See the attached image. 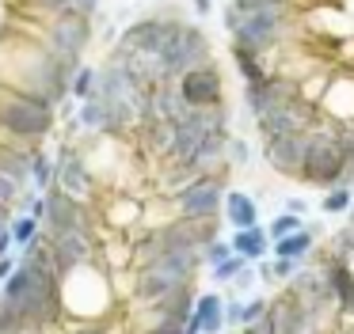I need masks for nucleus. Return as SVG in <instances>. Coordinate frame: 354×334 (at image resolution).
Masks as SVG:
<instances>
[{
	"instance_id": "nucleus-16",
	"label": "nucleus",
	"mask_w": 354,
	"mask_h": 334,
	"mask_svg": "<svg viewBox=\"0 0 354 334\" xmlns=\"http://www.w3.org/2000/svg\"><path fill=\"white\" fill-rule=\"evenodd\" d=\"M313 133V129H308ZM308 133H278L263 141V159L270 164V171L286 175V179H297L301 164H305L308 152Z\"/></svg>"
},
{
	"instance_id": "nucleus-21",
	"label": "nucleus",
	"mask_w": 354,
	"mask_h": 334,
	"mask_svg": "<svg viewBox=\"0 0 354 334\" xmlns=\"http://www.w3.org/2000/svg\"><path fill=\"white\" fill-rule=\"evenodd\" d=\"M313 250H316V232H313L308 224L270 243V255H274V258H297V262H305Z\"/></svg>"
},
{
	"instance_id": "nucleus-29",
	"label": "nucleus",
	"mask_w": 354,
	"mask_h": 334,
	"mask_svg": "<svg viewBox=\"0 0 354 334\" xmlns=\"http://www.w3.org/2000/svg\"><path fill=\"white\" fill-rule=\"evenodd\" d=\"M244 266H252L244 255H229V258H221L217 266H209V277H214L217 285H232V281H236V273L244 270Z\"/></svg>"
},
{
	"instance_id": "nucleus-31",
	"label": "nucleus",
	"mask_w": 354,
	"mask_h": 334,
	"mask_svg": "<svg viewBox=\"0 0 354 334\" xmlns=\"http://www.w3.org/2000/svg\"><path fill=\"white\" fill-rule=\"evenodd\" d=\"M229 255H236V250H232V239H221V235H217V239L206 243V250H202V262H206V266H217L221 258H229Z\"/></svg>"
},
{
	"instance_id": "nucleus-22",
	"label": "nucleus",
	"mask_w": 354,
	"mask_h": 334,
	"mask_svg": "<svg viewBox=\"0 0 354 334\" xmlns=\"http://www.w3.org/2000/svg\"><path fill=\"white\" fill-rule=\"evenodd\" d=\"M229 53H232V65H236V72L244 84L267 80V76L274 72V68H270V57H259V53L244 50V46H229Z\"/></svg>"
},
{
	"instance_id": "nucleus-10",
	"label": "nucleus",
	"mask_w": 354,
	"mask_h": 334,
	"mask_svg": "<svg viewBox=\"0 0 354 334\" xmlns=\"http://www.w3.org/2000/svg\"><path fill=\"white\" fill-rule=\"evenodd\" d=\"M214 61V42H209V35L198 27V23H187L179 27V35L171 38V46L160 53V68H164V80L176 84L183 72H191V68L198 65H209Z\"/></svg>"
},
{
	"instance_id": "nucleus-13",
	"label": "nucleus",
	"mask_w": 354,
	"mask_h": 334,
	"mask_svg": "<svg viewBox=\"0 0 354 334\" xmlns=\"http://www.w3.org/2000/svg\"><path fill=\"white\" fill-rule=\"evenodd\" d=\"M179 95L187 99V106L194 110H214V106H225V76L221 68L209 61V65H198L191 72H183L176 80Z\"/></svg>"
},
{
	"instance_id": "nucleus-40",
	"label": "nucleus",
	"mask_w": 354,
	"mask_h": 334,
	"mask_svg": "<svg viewBox=\"0 0 354 334\" xmlns=\"http://www.w3.org/2000/svg\"><path fill=\"white\" fill-rule=\"evenodd\" d=\"M19 334H57V326H27V331H19Z\"/></svg>"
},
{
	"instance_id": "nucleus-2",
	"label": "nucleus",
	"mask_w": 354,
	"mask_h": 334,
	"mask_svg": "<svg viewBox=\"0 0 354 334\" xmlns=\"http://www.w3.org/2000/svg\"><path fill=\"white\" fill-rule=\"evenodd\" d=\"M77 68L80 65L57 61L54 53L39 42V35H35L31 27H27V35L24 30H4V35H0V84L46 99L57 110L73 99L69 84H73V72H77Z\"/></svg>"
},
{
	"instance_id": "nucleus-36",
	"label": "nucleus",
	"mask_w": 354,
	"mask_h": 334,
	"mask_svg": "<svg viewBox=\"0 0 354 334\" xmlns=\"http://www.w3.org/2000/svg\"><path fill=\"white\" fill-rule=\"evenodd\" d=\"M282 209L305 217V213H308V202H305V197H297V194H286V197H282Z\"/></svg>"
},
{
	"instance_id": "nucleus-30",
	"label": "nucleus",
	"mask_w": 354,
	"mask_h": 334,
	"mask_svg": "<svg viewBox=\"0 0 354 334\" xmlns=\"http://www.w3.org/2000/svg\"><path fill=\"white\" fill-rule=\"evenodd\" d=\"M297 228H305V220L297 217V213H278L274 220L267 224V232H270V239H282V235H290V232H297Z\"/></svg>"
},
{
	"instance_id": "nucleus-37",
	"label": "nucleus",
	"mask_w": 354,
	"mask_h": 334,
	"mask_svg": "<svg viewBox=\"0 0 354 334\" xmlns=\"http://www.w3.org/2000/svg\"><path fill=\"white\" fill-rule=\"evenodd\" d=\"M221 23H225V30H229V35L236 30V23H240V8L232 4V0L225 4V12H221Z\"/></svg>"
},
{
	"instance_id": "nucleus-34",
	"label": "nucleus",
	"mask_w": 354,
	"mask_h": 334,
	"mask_svg": "<svg viewBox=\"0 0 354 334\" xmlns=\"http://www.w3.org/2000/svg\"><path fill=\"white\" fill-rule=\"evenodd\" d=\"M229 164H232V167L252 164V144H248L244 137H229Z\"/></svg>"
},
{
	"instance_id": "nucleus-25",
	"label": "nucleus",
	"mask_w": 354,
	"mask_h": 334,
	"mask_svg": "<svg viewBox=\"0 0 354 334\" xmlns=\"http://www.w3.org/2000/svg\"><path fill=\"white\" fill-rule=\"evenodd\" d=\"M95 88H100V65H80L77 72H73V84H69V95L73 103H88V99H95Z\"/></svg>"
},
{
	"instance_id": "nucleus-11",
	"label": "nucleus",
	"mask_w": 354,
	"mask_h": 334,
	"mask_svg": "<svg viewBox=\"0 0 354 334\" xmlns=\"http://www.w3.org/2000/svg\"><path fill=\"white\" fill-rule=\"evenodd\" d=\"M54 159H57V182L54 186L62 190V194L84 202V205H95V197H100V182H95L92 167H88L84 148H80V144H62Z\"/></svg>"
},
{
	"instance_id": "nucleus-39",
	"label": "nucleus",
	"mask_w": 354,
	"mask_h": 334,
	"mask_svg": "<svg viewBox=\"0 0 354 334\" xmlns=\"http://www.w3.org/2000/svg\"><path fill=\"white\" fill-rule=\"evenodd\" d=\"M191 8H194V15H202V19H206V15L214 12V0H191Z\"/></svg>"
},
{
	"instance_id": "nucleus-15",
	"label": "nucleus",
	"mask_w": 354,
	"mask_h": 334,
	"mask_svg": "<svg viewBox=\"0 0 354 334\" xmlns=\"http://www.w3.org/2000/svg\"><path fill=\"white\" fill-rule=\"evenodd\" d=\"M316 121H320V110H316L313 103L290 99V103H282L278 110H270L267 118L255 121V129H259V137L267 141V137H278V133H308Z\"/></svg>"
},
{
	"instance_id": "nucleus-6",
	"label": "nucleus",
	"mask_w": 354,
	"mask_h": 334,
	"mask_svg": "<svg viewBox=\"0 0 354 334\" xmlns=\"http://www.w3.org/2000/svg\"><path fill=\"white\" fill-rule=\"evenodd\" d=\"M290 42V8H240V23L229 35V46H244V50L270 57Z\"/></svg>"
},
{
	"instance_id": "nucleus-3",
	"label": "nucleus",
	"mask_w": 354,
	"mask_h": 334,
	"mask_svg": "<svg viewBox=\"0 0 354 334\" xmlns=\"http://www.w3.org/2000/svg\"><path fill=\"white\" fill-rule=\"evenodd\" d=\"M57 296H62L65 323H107V319H115L118 304H122L115 273L100 258L65 270L57 277Z\"/></svg>"
},
{
	"instance_id": "nucleus-7",
	"label": "nucleus",
	"mask_w": 354,
	"mask_h": 334,
	"mask_svg": "<svg viewBox=\"0 0 354 334\" xmlns=\"http://www.w3.org/2000/svg\"><path fill=\"white\" fill-rule=\"evenodd\" d=\"M92 23L95 19H88V15L65 12V15H54V19H46V23H35L31 30L39 35V42L46 46L57 61H65V65H84V53L92 50V42H95Z\"/></svg>"
},
{
	"instance_id": "nucleus-1",
	"label": "nucleus",
	"mask_w": 354,
	"mask_h": 334,
	"mask_svg": "<svg viewBox=\"0 0 354 334\" xmlns=\"http://www.w3.org/2000/svg\"><path fill=\"white\" fill-rule=\"evenodd\" d=\"M57 262L46 247V235L31 250L19 255V266L0 285V331L19 334L27 326H57L65 323L62 296H57Z\"/></svg>"
},
{
	"instance_id": "nucleus-26",
	"label": "nucleus",
	"mask_w": 354,
	"mask_h": 334,
	"mask_svg": "<svg viewBox=\"0 0 354 334\" xmlns=\"http://www.w3.org/2000/svg\"><path fill=\"white\" fill-rule=\"evenodd\" d=\"M351 205H354V186H331V190H324V197H320V209L328 213V217H346L351 213Z\"/></svg>"
},
{
	"instance_id": "nucleus-5",
	"label": "nucleus",
	"mask_w": 354,
	"mask_h": 334,
	"mask_svg": "<svg viewBox=\"0 0 354 334\" xmlns=\"http://www.w3.org/2000/svg\"><path fill=\"white\" fill-rule=\"evenodd\" d=\"M301 182L316 190H331L346 182V141H343V126L320 118L308 133V152L301 164Z\"/></svg>"
},
{
	"instance_id": "nucleus-17",
	"label": "nucleus",
	"mask_w": 354,
	"mask_h": 334,
	"mask_svg": "<svg viewBox=\"0 0 354 334\" xmlns=\"http://www.w3.org/2000/svg\"><path fill=\"white\" fill-rule=\"evenodd\" d=\"M320 118L335 121V126H354V68H335L320 99Z\"/></svg>"
},
{
	"instance_id": "nucleus-35",
	"label": "nucleus",
	"mask_w": 354,
	"mask_h": 334,
	"mask_svg": "<svg viewBox=\"0 0 354 334\" xmlns=\"http://www.w3.org/2000/svg\"><path fill=\"white\" fill-rule=\"evenodd\" d=\"M100 8H103V0H73V12L88 15V19H95V15H100Z\"/></svg>"
},
{
	"instance_id": "nucleus-28",
	"label": "nucleus",
	"mask_w": 354,
	"mask_h": 334,
	"mask_svg": "<svg viewBox=\"0 0 354 334\" xmlns=\"http://www.w3.org/2000/svg\"><path fill=\"white\" fill-rule=\"evenodd\" d=\"M24 8H27V12H31L39 23H46V19H54V15L73 12V0H24Z\"/></svg>"
},
{
	"instance_id": "nucleus-19",
	"label": "nucleus",
	"mask_w": 354,
	"mask_h": 334,
	"mask_svg": "<svg viewBox=\"0 0 354 334\" xmlns=\"http://www.w3.org/2000/svg\"><path fill=\"white\" fill-rule=\"evenodd\" d=\"M221 220L232 228V232H240V228H255L259 224V197L248 194V190H229V194H225Z\"/></svg>"
},
{
	"instance_id": "nucleus-4",
	"label": "nucleus",
	"mask_w": 354,
	"mask_h": 334,
	"mask_svg": "<svg viewBox=\"0 0 354 334\" xmlns=\"http://www.w3.org/2000/svg\"><path fill=\"white\" fill-rule=\"evenodd\" d=\"M57 106H50L46 99L16 91L8 84H0V126L8 129L19 144L27 148H39L50 133L57 129Z\"/></svg>"
},
{
	"instance_id": "nucleus-9",
	"label": "nucleus",
	"mask_w": 354,
	"mask_h": 334,
	"mask_svg": "<svg viewBox=\"0 0 354 334\" xmlns=\"http://www.w3.org/2000/svg\"><path fill=\"white\" fill-rule=\"evenodd\" d=\"M179 27H183V19H179L176 12L141 15V19H133L130 27H122L115 50H122V53H153V57H160V53L171 46V38L179 35Z\"/></svg>"
},
{
	"instance_id": "nucleus-33",
	"label": "nucleus",
	"mask_w": 354,
	"mask_h": 334,
	"mask_svg": "<svg viewBox=\"0 0 354 334\" xmlns=\"http://www.w3.org/2000/svg\"><path fill=\"white\" fill-rule=\"evenodd\" d=\"M252 266H255V262H252ZM252 266H244V270L236 273V281L229 285V293H236V296L255 293V281H259V270H252Z\"/></svg>"
},
{
	"instance_id": "nucleus-8",
	"label": "nucleus",
	"mask_w": 354,
	"mask_h": 334,
	"mask_svg": "<svg viewBox=\"0 0 354 334\" xmlns=\"http://www.w3.org/2000/svg\"><path fill=\"white\" fill-rule=\"evenodd\" d=\"M225 175H194L187 186L171 194V209L179 220H217L225 209Z\"/></svg>"
},
{
	"instance_id": "nucleus-24",
	"label": "nucleus",
	"mask_w": 354,
	"mask_h": 334,
	"mask_svg": "<svg viewBox=\"0 0 354 334\" xmlns=\"http://www.w3.org/2000/svg\"><path fill=\"white\" fill-rule=\"evenodd\" d=\"M57 182V159L50 156V152L35 148V159H31V186L39 190V194H50Z\"/></svg>"
},
{
	"instance_id": "nucleus-12",
	"label": "nucleus",
	"mask_w": 354,
	"mask_h": 334,
	"mask_svg": "<svg viewBox=\"0 0 354 334\" xmlns=\"http://www.w3.org/2000/svg\"><path fill=\"white\" fill-rule=\"evenodd\" d=\"M290 99H301V84L286 72H270L267 80L244 84V110L252 121L267 118L270 110H278V106L290 103Z\"/></svg>"
},
{
	"instance_id": "nucleus-32",
	"label": "nucleus",
	"mask_w": 354,
	"mask_h": 334,
	"mask_svg": "<svg viewBox=\"0 0 354 334\" xmlns=\"http://www.w3.org/2000/svg\"><path fill=\"white\" fill-rule=\"evenodd\" d=\"M65 334H122L115 326V319L107 323H65Z\"/></svg>"
},
{
	"instance_id": "nucleus-27",
	"label": "nucleus",
	"mask_w": 354,
	"mask_h": 334,
	"mask_svg": "<svg viewBox=\"0 0 354 334\" xmlns=\"http://www.w3.org/2000/svg\"><path fill=\"white\" fill-rule=\"evenodd\" d=\"M270 308H274V300H267L263 293H252V296H244V311H240V326H255V323H263V319L270 315Z\"/></svg>"
},
{
	"instance_id": "nucleus-41",
	"label": "nucleus",
	"mask_w": 354,
	"mask_h": 334,
	"mask_svg": "<svg viewBox=\"0 0 354 334\" xmlns=\"http://www.w3.org/2000/svg\"><path fill=\"white\" fill-rule=\"evenodd\" d=\"M335 334H354V326H343V331H335Z\"/></svg>"
},
{
	"instance_id": "nucleus-23",
	"label": "nucleus",
	"mask_w": 354,
	"mask_h": 334,
	"mask_svg": "<svg viewBox=\"0 0 354 334\" xmlns=\"http://www.w3.org/2000/svg\"><path fill=\"white\" fill-rule=\"evenodd\" d=\"M42 235H46V232H42V220L39 217H31V213H16V217H12V243H16L19 255L31 250Z\"/></svg>"
},
{
	"instance_id": "nucleus-18",
	"label": "nucleus",
	"mask_w": 354,
	"mask_h": 334,
	"mask_svg": "<svg viewBox=\"0 0 354 334\" xmlns=\"http://www.w3.org/2000/svg\"><path fill=\"white\" fill-rule=\"evenodd\" d=\"M229 319H225V296L221 293H198L191 319L183 323V334H225Z\"/></svg>"
},
{
	"instance_id": "nucleus-38",
	"label": "nucleus",
	"mask_w": 354,
	"mask_h": 334,
	"mask_svg": "<svg viewBox=\"0 0 354 334\" xmlns=\"http://www.w3.org/2000/svg\"><path fill=\"white\" fill-rule=\"evenodd\" d=\"M240 334H274V319H263V323H255V326H240Z\"/></svg>"
},
{
	"instance_id": "nucleus-20",
	"label": "nucleus",
	"mask_w": 354,
	"mask_h": 334,
	"mask_svg": "<svg viewBox=\"0 0 354 334\" xmlns=\"http://www.w3.org/2000/svg\"><path fill=\"white\" fill-rule=\"evenodd\" d=\"M232 239V250L236 255H244L248 262H259V258H267L270 255V232H267V224H255V228H240V232H232L229 235Z\"/></svg>"
},
{
	"instance_id": "nucleus-14",
	"label": "nucleus",
	"mask_w": 354,
	"mask_h": 334,
	"mask_svg": "<svg viewBox=\"0 0 354 334\" xmlns=\"http://www.w3.org/2000/svg\"><path fill=\"white\" fill-rule=\"evenodd\" d=\"M100 224L118 235H130L145 228V202L130 190H107L100 197Z\"/></svg>"
}]
</instances>
